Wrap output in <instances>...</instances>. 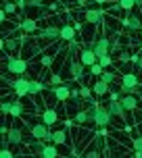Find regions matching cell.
Here are the masks:
<instances>
[{
  "mask_svg": "<svg viewBox=\"0 0 142 158\" xmlns=\"http://www.w3.org/2000/svg\"><path fill=\"white\" fill-rule=\"evenodd\" d=\"M4 69L13 75H23V73H27L29 64H27V58H17V56L4 54Z\"/></svg>",
  "mask_w": 142,
  "mask_h": 158,
  "instance_id": "6da1fadb",
  "label": "cell"
},
{
  "mask_svg": "<svg viewBox=\"0 0 142 158\" xmlns=\"http://www.w3.org/2000/svg\"><path fill=\"white\" fill-rule=\"evenodd\" d=\"M113 123V114H111L109 106H103V104H96V112H94V125L98 129H104Z\"/></svg>",
  "mask_w": 142,
  "mask_h": 158,
  "instance_id": "7a4b0ae2",
  "label": "cell"
},
{
  "mask_svg": "<svg viewBox=\"0 0 142 158\" xmlns=\"http://www.w3.org/2000/svg\"><path fill=\"white\" fill-rule=\"evenodd\" d=\"M11 87H13V94H15L17 98L29 96V77H25V73L23 75H17V79H13Z\"/></svg>",
  "mask_w": 142,
  "mask_h": 158,
  "instance_id": "3957f363",
  "label": "cell"
},
{
  "mask_svg": "<svg viewBox=\"0 0 142 158\" xmlns=\"http://www.w3.org/2000/svg\"><path fill=\"white\" fill-rule=\"evenodd\" d=\"M79 60L84 63V67H92L94 63H98V56H96L92 44H88V46H82V48H79Z\"/></svg>",
  "mask_w": 142,
  "mask_h": 158,
  "instance_id": "277c9868",
  "label": "cell"
},
{
  "mask_svg": "<svg viewBox=\"0 0 142 158\" xmlns=\"http://www.w3.org/2000/svg\"><path fill=\"white\" fill-rule=\"evenodd\" d=\"M7 142H8V146H15V148L23 142V129H21V125H19L17 121H15V125H13V127H8Z\"/></svg>",
  "mask_w": 142,
  "mask_h": 158,
  "instance_id": "5b68a950",
  "label": "cell"
},
{
  "mask_svg": "<svg viewBox=\"0 0 142 158\" xmlns=\"http://www.w3.org/2000/svg\"><path fill=\"white\" fill-rule=\"evenodd\" d=\"M111 44H113V42H111L107 35H98V38H96V42L92 44V48H94L96 56L100 58L103 54H109V52H111Z\"/></svg>",
  "mask_w": 142,
  "mask_h": 158,
  "instance_id": "8992f818",
  "label": "cell"
},
{
  "mask_svg": "<svg viewBox=\"0 0 142 158\" xmlns=\"http://www.w3.org/2000/svg\"><path fill=\"white\" fill-rule=\"evenodd\" d=\"M84 19H86L90 25H103V23H104L103 10H100V8H92V6L84 10Z\"/></svg>",
  "mask_w": 142,
  "mask_h": 158,
  "instance_id": "52a82bcc",
  "label": "cell"
},
{
  "mask_svg": "<svg viewBox=\"0 0 142 158\" xmlns=\"http://www.w3.org/2000/svg\"><path fill=\"white\" fill-rule=\"evenodd\" d=\"M69 73L73 79H82V75H84V63L79 60V56L69 54Z\"/></svg>",
  "mask_w": 142,
  "mask_h": 158,
  "instance_id": "ba28073f",
  "label": "cell"
},
{
  "mask_svg": "<svg viewBox=\"0 0 142 158\" xmlns=\"http://www.w3.org/2000/svg\"><path fill=\"white\" fill-rule=\"evenodd\" d=\"M29 133H32V137H40V139H44V142H46V135L50 133V125H46L44 121L33 123V125L29 127Z\"/></svg>",
  "mask_w": 142,
  "mask_h": 158,
  "instance_id": "9c48e42d",
  "label": "cell"
},
{
  "mask_svg": "<svg viewBox=\"0 0 142 158\" xmlns=\"http://www.w3.org/2000/svg\"><path fill=\"white\" fill-rule=\"evenodd\" d=\"M40 38H44V40H59L61 38V27L59 25H48V27H44V29H40L38 31Z\"/></svg>",
  "mask_w": 142,
  "mask_h": 158,
  "instance_id": "30bf717a",
  "label": "cell"
},
{
  "mask_svg": "<svg viewBox=\"0 0 142 158\" xmlns=\"http://www.w3.org/2000/svg\"><path fill=\"white\" fill-rule=\"evenodd\" d=\"M119 102L123 104L126 110H136V108H138V98H136L134 94H121Z\"/></svg>",
  "mask_w": 142,
  "mask_h": 158,
  "instance_id": "8fae6325",
  "label": "cell"
},
{
  "mask_svg": "<svg viewBox=\"0 0 142 158\" xmlns=\"http://www.w3.org/2000/svg\"><path fill=\"white\" fill-rule=\"evenodd\" d=\"M127 27H130L132 31L140 33V29H142V15H138V13H130V15H127Z\"/></svg>",
  "mask_w": 142,
  "mask_h": 158,
  "instance_id": "7c38bea8",
  "label": "cell"
},
{
  "mask_svg": "<svg viewBox=\"0 0 142 158\" xmlns=\"http://www.w3.org/2000/svg\"><path fill=\"white\" fill-rule=\"evenodd\" d=\"M50 89L55 92V96H56V100H59V102H65V100H69V98H71L69 85H55V87H50Z\"/></svg>",
  "mask_w": 142,
  "mask_h": 158,
  "instance_id": "4fadbf2b",
  "label": "cell"
},
{
  "mask_svg": "<svg viewBox=\"0 0 142 158\" xmlns=\"http://www.w3.org/2000/svg\"><path fill=\"white\" fill-rule=\"evenodd\" d=\"M121 85H123V87H130V89H132V92H134L136 87L140 85V79L136 77L134 73H126V75H123V77H121Z\"/></svg>",
  "mask_w": 142,
  "mask_h": 158,
  "instance_id": "5bb4252c",
  "label": "cell"
},
{
  "mask_svg": "<svg viewBox=\"0 0 142 158\" xmlns=\"http://www.w3.org/2000/svg\"><path fill=\"white\" fill-rule=\"evenodd\" d=\"M92 92H94V96H107L111 92V83H107L104 79H98L92 87Z\"/></svg>",
  "mask_w": 142,
  "mask_h": 158,
  "instance_id": "9a60e30c",
  "label": "cell"
},
{
  "mask_svg": "<svg viewBox=\"0 0 142 158\" xmlns=\"http://www.w3.org/2000/svg\"><path fill=\"white\" fill-rule=\"evenodd\" d=\"M42 121H44L46 125H50V127H52V125L56 123V121H59V112H56L55 108H50V106H48L46 110L42 112Z\"/></svg>",
  "mask_w": 142,
  "mask_h": 158,
  "instance_id": "2e32d148",
  "label": "cell"
},
{
  "mask_svg": "<svg viewBox=\"0 0 142 158\" xmlns=\"http://www.w3.org/2000/svg\"><path fill=\"white\" fill-rule=\"evenodd\" d=\"M75 27L73 25H69V23H63L61 25V40H65V42H71V40L75 38Z\"/></svg>",
  "mask_w": 142,
  "mask_h": 158,
  "instance_id": "e0dca14e",
  "label": "cell"
},
{
  "mask_svg": "<svg viewBox=\"0 0 142 158\" xmlns=\"http://www.w3.org/2000/svg\"><path fill=\"white\" fill-rule=\"evenodd\" d=\"M107 106H109V110H111L113 117H123V114H126V108H123V104L119 102V100H111Z\"/></svg>",
  "mask_w": 142,
  "mask_h": 158,
  "instance_id": "ac0fdd59",
  "label": "cell"
},
{
  "mask_svg": "<svg viewBox=\"0 0 142 158\" xmlns=\"http://www.w3.org/2000/svg\"><path fill=\"white\" fill-rule=\"evenodd\" d=\"M46 143H48V142H44V139H40V137H33V139H32V143H29V152H33L36 156H40Z\"/></svg>",
  "mask_w": 142,
  "mask_h": 158,
  "instance_id": "d6986e66",
  "label": "cell"
},
{
  "mask_svg": "<svg viewBox=\"0 0 142 158\" xmlns=\"http://www.w3.org/2000/svg\"><path fill=\"white\" fill-rule=\"evenodd\" d=\"M67 142V129H56V131H52V143H59V146H63V143Z\"/></svg>",
  "mask_w": 142,
  "mask_h": 158,
  "instance_id": "ffe728a7",
  "label": "cell"
},
{
  "mask_svg": "<svg viewBox=\"0 0 142 158\" xmlns=\"http://www.w3.org/2000/svg\"><path fill=\"white\" fill-rule=\"evenodd\" d=\"M56 146H59V143H56ZM56 146H50V143H46L40 156H42V158H55V156H59L61 152H59V148H56Z\"/></svg>",
  "mask_w": 142,
  "mask_h": 158,
  "instance_id": "44dd1931",
  "label": "cell"
},
{
  "mask_svg": "<svg viewBox=\"0 0 142 158\" xmlns=\"http://www.w3.org/2000/svg\"><path fill=\"white\" fill-rule=\"evenodd\" d=\"M42 89H44V83H42L40 79H29V96H32V98L38 96Z\"/></svg>",
  "mask_w": 142,
  "mask_h": 158,
  "instance_id": "7402d4cb",
  "label": "cell"
},
{
  "mask_svg": "<svg viewBox=\"0 0 142 158\" xmlns=\"http://www.w3.org/2000/svg\"><path fill=\"white\" fill-rule=\"evenodd\" d=\"M11 114L13 117H21V114H25V104L17 98L15 102H13V108H11Z\"/></svg>",
  "mask_w": 142,
  "mask_h": 158,
  "instance_id": "603a6c76",
  "label": "cell"
},
{
  "mask_svg": "<svg viewBox=\"0 0 142 158\" xmlns=\"http://www.w3.org/2000/svg\"><path fill=\"white\" fill-rule=\"evenodd\" d=\"M73 121H75L78 125H86V123H88V110H86V108H79V110L75 112Z\"/></svg>",
  "mask_w": 142,
  "mask_h": 158,
  "instance_id": "cb8c5ba5",
  "label": "cell"
},
{
  "mask_svg": "<svg viewBox=\"0 0 142 158\" xmlns=\"http://www.w3.org/2000/svg\"><path fill=\"white\" fill-rule=\"evenodd\" d=\"M25 46H27V48H23V58H29V56H33V54L40 50V48H42V46H36L33 42H27Z\"/></svg>",
  "mask_w": 142,
  "mask_h": 158,
  "instance_id": "d4e9b609",
  "label": "cell"
},
{
  "mask_svg": "<svg viewBox=\"0 0 142 158\" xmlns=\"http://www.w3.org/2000/svg\"><path fill=\"white\" fill-rule=\"evenodd\" d=\"M21 29H23L25 33H33L36 31V21H33V19H23V21H21Z\"/></svg>",
  "mask_w": 142,
  "mask_h": 158,
  "instance_id": "484cf974",
  "label": "cell"
},
{
  "mask_svg": "<svg viewBox=\"0 0 142 158\" xmlns=\"http://www.w3.org/2000/svg\"><path fill=\"white\" fill-rule=\"evenodd\" d=\"M19 48H21V42H19V40H7V46H4V52H19Z\"/></svg>",
  "mask_w": 142,
  "mask_h": 158,
  "instance_id": "4316f807",
  "label": "cell"
},
{
  "mask_svg": "<svg viewBox=\"0 0 142 158\" xmlns=\"http://www.w3.org/2000/svg\"><path fill=\"white\" fill-rule=\"evenodd\" d=\"M117 2L123 10H134V6H136V0H117Z\"/></svg>",
  "mask_w": 142,
  "mask_h": 158,
  "instance_id": "83f0119b",
  "label": "cell"
},
{
  "mask_svg": "<svg viewBox=\"0 0 142 158\" xmlns=\"http://www.w3.org/2000/svg\"><path fill=\"white\" fill-rule=\"evenodd\" d=\"M100 79H104L107 83H113V81L117 79V75H115L113 71H103V75H100Z\"/></svg>",
  "mask_w": 142,
  "mask_h": 158,
  "instance_id": "f1b7e54d",
  "label": "cell"
},
{
  "mask_svg": "<svg viewBox=\"0 0 142 158\" xmlns=\"http://www.w3.org/2000/svg\"><path fill=\"white\" fill-rule=\"evenodd\" d=\"M103 69H104V67L100 63H94L92 67H90V73H92V75H96V77H100V75H103Z\"/></svg>",
  "mask_w": 142,
  "mask_h": 158,
  "instance_id": "f546056e",
  "label": "cell"
},
{
  "mask_svg": "<svg viewBox=\"0 0 142 158\" xmlns=\"http://www.w3.org/2000/svg\"><path fill=\"white\" fill-rule=\"evenodd\" d=\"M98 63L107 69V67H111V64H113V58H111V54H103L100 58H98Z\"/></svg>",
  "mask_w": 142,
  "mask_h": 158,
  "instance_id": "4dcf8cb0",
  "label": "cell"
},
{
  "mask_svg": "<svg viewBox=\"0 0 142 158\" xmlns=\"http://www.w3.org/2000/svg\"><path fill=\"white\" fill-rule=\"evenodd\" d=\"M11 108H13V102H8V100H4L0 104V112L2 114H11Z\"/></svg>",
  "mask_w": 142,
  "mask_h": 158,
  "instance_id": "1f68e13d",
  "label": "cell"
},
{
  "mask_svg": "<svg viewBox=\"0 0 142 158\" xmlns=\"http://www.w3.org/2000/svg\"><path fill=\"white\" fill-rule=\"evenodd\" d=\"M4 10H7L8 15H13V13L17 10V4H15V2H11V0H7V4H4Z\"/></svg>",
  "mask_w": 142,
  "mask_h": 158,
  "instance_id": "d6a6232c",
  "label": "cell"
},
{
  "mask_svg": "<svg viewBox=\"0 0 142 158\" xmlns=\"http://www.w3.org/2000/svg\"><path fill=\"white\" fill-rule=\"evenodd\" d=\"M92 89H90V87H82V89H79V96H82V98H86V100H90V98H92Z\"/></svg>",
  "mask_w": 142,
  "mask_h": 158,
  "instance_id": "836d02e7",
  "label": "cell"
},
{
  "mask_svg": "<svg viewBox=\"0 0 142 158\" xmlns=\"http://www.w3.org/2000/svg\"><path fill=\"white\" fill-rule=\"evenodd\" d=\"M132 148L142 152V137H134V139H132Z\"/></svg>",
  "mask_w": 142,
  "mask_h": 158,
  "instance_id": "e575fe53",
  "label": "cell"
},
{
  "mask_svg": "<svg viewBox=\"0 0 142 158\" xmlns=\"http://www.w3.org/2000/svg\"><path fill=\"white\" fill-rule=\"evenodd\" d=\"M0 156H2V158H11V156H15V152H11L7 146H4V148L0 150Z\"/></svg>",
  "mask_w": 142,
  "mask_h": 158,
  "instance_id": "d590c367",
  "label": "cell"
},
{
  "mask_svg": "<svg viewBox=\"0 0 142 158\" xmlns=\"http://www.w3.org/2000/svg\"><path fill=\"white\" fill-rule=\"evenodd\" d=\"M44 0H27V6H42Z\"/></svg>",
  "mask_w": 142,
  "mask_h": 158,
  "instance_id": "8d00e7d4",
  "label": "cell"
},
{
  "mask_svg": "<svg viewBox=\"0 0 142 158\" xmlns=\"http://www.w3.org/2000/svg\"><path fill=\"white\" fill-rule=\"evenodd\" d=\"M55 85H61V77H59V75L52 77V85H50V87H55Z\"/></svg>",
  "mask_w": 142,
  "mask_h": 158,
  "instance_id": "74e56055",
  "label": "cell"
},
{
  "mask_svg": "<svg viewBox=\"0 0 142 158\" xmlns=\"http://www.w3.org/2000/svg\"><path fill=\"white\" fill-rule=\"evenodd\" d=\"M42 64L48 67V64H50V56H44V58H42Z\"/></svg>",
  "mask_w": 142,
  "mask_h": 158,
  "instance_id": "f35d334b",
  "label": "cell"
},
{
  "mask_svg": "<svg viewBox=\"0 0 142 158\" xmlns=\"http://www.w3.org/2000/svg\"><path fill=\"white\" fill-rule=\"evenodd\" d=\"M119 58H121V60H127V58H130V54H127V52H121V56H119Z\"/></svg>",
  "mask_w": 142,
  "mask_h": 158,
  "instance_id": "ab89813d",
  "label": "cell"
},
{
  "mask_svg": "<svg viewBox=\"0 0 142 158\" xmlns=\"http://www.w3.org/2000/svg\"><path fill=\"white\" fill-rule=\"evenodd\" d=\"M136 6H138V8L142 6V0H136Z\"/></svg>",
  "mask_w": 142,
  "mask_h": 158,
  "instance_id": "60d3db41",
  "label": "cell"
},
{
  "mask_svg": "<svg viewBox=\"0 0 142 158\" xmlns=\"http://www.w3.org/2000/svg\"><path fill=\"white\" fill-rule=\"evenodd\" d=\"M140 35H142V29H140Z\"/></svg>",
  "mask_w": 142,
  "mask_h": 158,
  "instance_id": "b9f144b4",
  "label": "cell"
},
{
  "mask_svg": "<svg viewBox=\"0 0 142 158\" xmlns=\"http://www.w3.org/2000/svg\"><path fill=\"white\" fill-rule=\"evenodd\" d=\"M140 96H142V89H140Z\"/></svg>",
  "mask_w": 142,
  "mask_h": 158,
  "instance_id": "7bdbcfd3",
  "label": "cell"
},
{
  "mask_svg": "<svg viewBox=\"0 0 142 158\" xmlns=\"http://www.w3.org/2000/svg\"><path fill=\"white\" fill-rule=\"evenodd\" d=\"M4 2H7V0H4Z\"/></svg>",
  "mask_w": 142,
  "mask_h": 158,
  "instance_id": "ee69618b",
  "label": "cell"
}]
</instances>
